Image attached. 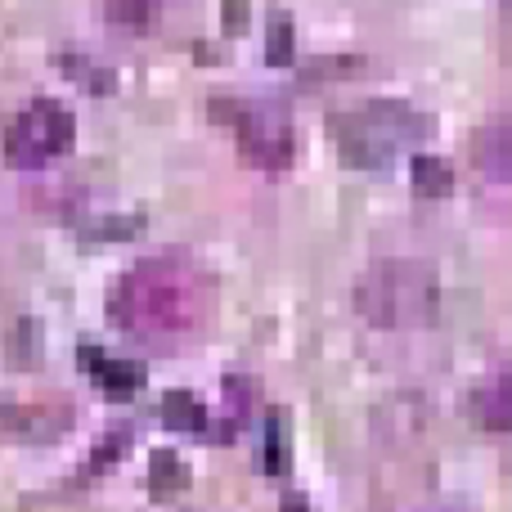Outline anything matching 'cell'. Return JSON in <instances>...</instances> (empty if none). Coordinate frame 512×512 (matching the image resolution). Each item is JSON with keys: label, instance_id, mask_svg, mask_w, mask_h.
<instances>
[{"label": "cell", "instance_id": "6da1fadb", "mask_svg": "<svg viewBox=\"0 0 512 512\" xmlns=\"http://www.w3.org/2000/svg\"><path fill=\"white\" fill-rule=\"evenodd\" d=\"M216 288L189 256H149L117 279L108 315L140 342H185L212 319Z\"/></svg>", "mask_w": 512, "mask_h": 512}, {"label": "cell", "instance_id": "7a4b0ae2", "mask_svg": "<svg viewBox=\"0 0 512 512\" xmlns=\"http://www.w3.org/2000/svg\"><path fill=\"white\" fill-rule=\"evenodd\" d=\"M355 306L378 328L432 324L441 310V279L427 261H378L355 288Z\"/></svg>", "mask_w": 512, "mask_h": 512}, {"label": "cell", "instance_id": "3957f363", "mask_svg": "<svg viewBox=\"0 0 512 512\" xmlns=\"http://www.w3.org/2000/svg\"><path fill=\"white\" fill-rule=\"evenodd\" d=\"M423 131H427V117H418L400 99H373V104L355 108V113L333 117L337 153H342V162H351L360 171L391 167L396 153L409 149Z\"/></svg>", "mask_w": 512, "mask_h": 512}, {"label": "cell", "instance_id": "277c9868", "mask_svg": "<svg viewBox=\"0 0 512 512\" xmlns=\"http://www.w3.org/2000/svg\"><path fill=\"white\" fill-rule=\"evenodd\" d=\"M72 135H77V122L72 113L59 104V99H36L23 113L9 122L5 131V158L9 167L18 171H36L45 162H54L59 153L72 149Z\"/></svg>", "mask_w": 512, "mask_h": 512}, {"label": "cell", "instance_id": "5b68a950", "mask_svg": "<svg viewBox=\"0 0 512 512\" xmlns=\"http://www.w3.org/2000/svg\"><path fill=\"white\" fill-rule=\"evenodd\" d=\"M216 117L234 122V135H239V153L261 171H288L292 153H297V140H292V122L279 104H234L225 108V99H216L212 108Z\"/></svg>", "mask_w": 512, "mask_h": 512}, {"label": "cell", "instance_id": "8992f818", "mask_svg": "<svg viewBox=\"0 0 512 512\" xmlns=\"http://www.w3.org/2000/svg\"><path fill=\"white\" fill-rule=\"evenodd\" d=\"M472 167L512 185V117H490L472 131Z\"/></svg>", "mask_w": 512, "mask_h": 512}, {"label": "cell", "instance_id": "52a82bcc", "mask_svg": "<svg viewBox=\"0 0 512 512\" xmlns=\"http://www.w3.org/2000/svg\"><path fill=\"white\" fill-rule=\"evenodd\" d=\"M468 414L477 427L486 432H508L512 427V364L499 369L495 378H486L477 391L468 396Z\"/></svg>", "mask_w": 512, "mask_h": 512}, {"label": "cell", "instance_id": "ba28073f", "mask_svg": "<svg viewBox=\"0 0 512 512\" xmlns=\"http://www.w3.org/2000/svg\"><path fill=\"white\" fill-rule=\"evenodd\" d=\"M81 364H86V373L113 400H126V396H135V391L144 387V364H135V360H113V355L86 346V351H81Z\"/></svg>", "mask_w": 512, "mask_h": 512}, {"label": "cell", "instance_id": "9c48e42d", "mask_svg": "<svg viewBox=\"0 0 512 512\" xmlns=\"http://www.w3.org/2000/svg\"><path fill=\"white\" fill-rule=\"evenodd\" d=\"M414 189L427 198H445L454 189V171L432 153H414Z\"/></svg>", "mask_w": 512, "mask_h": 512}, {"label": "cell", "instance_id": "30bf717a", "mask_svg": "<svg viewBox=\"0 0 512 512\" xmlns=\"http://www.w3.org/2000/svg\"><path fill=\"white\" fill-rule=\"evenodd\" d=\"M162 418H167L171 427H185V432H203L207 427V409L198 405L189 391H167V400H162Z\"/></svg>", "mask_w": 512, "mask_h": 512}, {"label": "cell", "instance_id": "8fae6325", "mask_svg": "<svg viewBox=\"0 0 512 512\" xmlns=\"http://www.w3.org/2000/svg\"><path fill=\"white\" fill-rule=\"evenodd\" d=\"M158 5H162V0H108V18H113L117 27H131V32H140V27L153 23Z\"/></svg>", "mask_w": 512, "mask_h": 512}, {"label": "cell", "instance_id": "7c38bea8", "mask_svg": "<svg viewBox=\"0 0 512 512\" xmlns=\"http://www.w3.org/2000/svg\"><path fill=\"white\" fill-rule=\"evenodd\" d=\"M189 481L185 463L176 459V454H153V468H149V486L153 495H171V490H180Z\"/></svg>", "mask_w": 512, "mask_h": 512}, {"label": "cell", "instance_id": "4fadbf2b", "mask_svg": "<svg viewBox=\"0 0 512 512\" xmlns=\"http://www.w3.org/2000/svg\"><path fill=\"white\" fill-rule=\"evenodd\" d=\"M265 54H270V63H288L292 59V23L288 18H274V32H270V45H265Z\"/></svg>", "mask_w": 512, "mask_h": 512}, {"label": "cell", "instance_id": "5bb4252c", "mask_svg": "<svg viewBox=\"0 0 512 512\" xmlns=\"http://www.w3.org/2000/svg\"><path fill=\"white\" fill-rule=\"evenodd\" d=\"M283 459H288V450H283V427L274 423L270 436H265V468H270V472H283Z\"/></svg>", "mask_w": 512, "mask_h": 512}, {"label": "cell", "instance_id": "9a60e30c", "mask_svg": "<svg viewBox=\"0 0 512 512\" xmlns=\"http://www.w3.org/2000/svg\"><path fill=\"white\" fill-rule=\"evenodd\" d=\"M283 512H306V499H301V495H288V499H283Z\"/></svg>", "mask_w": 512, "mask_h": 512}]
</instances>
